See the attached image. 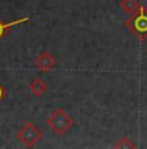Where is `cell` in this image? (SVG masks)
Returning <instances> with one entry per match:
<instances>
[{
	"instance_id": "1",
	"label": "cell",
	"mask_w": 147,
	"mask_h": 149,
	"mask_svg": "<svg viewBox=\"0 0 147 149\" xmlns=\"http://www.w3.org/2000/svg\"><path fill=\"white\" fill-rule=\"evenodd\" d=\"M125 26L137 36L139 40L147 39V8L145 5H139L137 10L130 14L125 21Z\"/></svg>"
},
{
	"instance_id": "2",
	"label": "cell",
	"mask_w": 147,
	"mask_h": 149,
	"mask_svg": "<svg viewBox=\"0 0 147 149\" xmlns=\"http://www.w3.org/2000/svg\"><path fill=\"white\" fill-rule=\"evenodd\" d=\"M46 123L56 135H64L65 132H68L74 126V119L69 116L67 111H64L63 109L59 108L53 111L52 116L48 117Z\"/></svg>"
},
{
	"instance_id": "3",
	"label": "cell",
	"mask_w": 147,
	"mask_h": 149,
	"mask_svg": "<svg viewBox=\"0 0 147 149\" xmlns=\"http://www.w3.org/2000/svg\"><path fill=\"white\" fill-rule=\"evenodd\" d=\"M43 134L42 131L37 127L35 125L30 122H25V125L20 128V131L17 132V140L22 143L24 145H26L27 148L35 147L37 144L42 140Z\"/></svg>"
},
{
	"instance_id": "4",
	"label": "cell",
	"mask_w": 147,
	"mask_h": 149,
	"mask_svg": "<svg viewBox=\"0 0 147 149\" xmlns=\"http://www.w3.org/2000/svg\"><path fill=\"white\" fill-rule=\"evenodd\" d=\"M35 65L39 71L48 73V71H51L55 68V56L52 53L44 51V52L38 54V57L35 60Z\"/></svg>"
},
{
	"instance_id": "5",
	"label": "cell",
	"mask_w": 147,
	"mask_h": 149,
	"mask_svg": "<svg viewBox=\"0 0 147 149\" xmlns=\"http://www.w3.org/2000/svg\"><path fill=\"white\" fill-rule=\"evenodd\" d=\"M48 91V86L43 79L40 78H34L30 83V92L35 97L43 96Z\"/></svg>"
},
{
	"instance_id": "6",
	"label": "cell",
	"mask_w": 147,
	"mask_h": 149,
	"mask_svg": "<svg viewBox=\"0 0 147 149\" xmlns=\"http://www.w3.org/2000/svg\"><path fill=\"white\" fill-rule=\"evenodd\" d=\"M29 21H30V17H22V18H20V19H16V21H12V22H7V24H5V22H3L1 19H0V40H1L5 35H7L8 30H9L12 26L25 24V22H29Z\"/></svg>"
},
{
	"instance_id": "7",
	"label": "cell",
	"mask_w": 147,
	"mask_h": 149,
	"mask_svg": "<svg viewBox=\"0 0 147 149\" xmlns=\"http://www.w3.org/2000/svg\"><path fill=\"white\" fill-rule=\"evenodd\" d=\"M139 3L137 1V0H121L120 3V7L122 8V10L125 12L126 14H133L135 10L139 8Z\"/></svg>"
},
{
	"instance_id": "8",
	"label": "cell",
	"mask_w": 147,
	"mask_h": 149,
	"mask_svg": "<svg viewBox=\"0 0 147 149\" xmlns=\"http://www.w3.org/2000/svg\"><path fill=\"white\" fill-rule=\"evenodd\" d=\"M115 148H117V149H128V148L129 149H134L135 144L130 140V137L125 136V137H122V139L119 140V143L115 145Z\"/></svg>"
},
{
	"instance_id": "9",
	"label": "cell",
	"mask_w": 147,
	"mask_h": 149,
	"mask_svg": "<svg viewBox=\"0 0 147 149\" xmlns=\"http://www.w3.org/2000/svg\"><path fill=\"white\" fill-rule=\"evenodd\" d=\"M4 96H5V90H4V87L0 84V100L4 99Z\"/></svg>"
}]
</instances>
